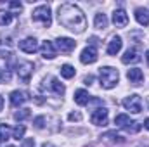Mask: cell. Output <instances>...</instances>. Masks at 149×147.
<instances>
[{"instance_id":"obj_17","label":"cell","mask_w":149,"mask_h":147,"mask_svg":"<svg viewBox=\"0 0 149 147\" xmlns=\"http://www.w3.org/2000/svg\"><path fill=\"white\" fill-rule=\"evenodd\" d=\"M74 102H76L78 106H87V104L90 102V95H88V92L83 90V88L76 90V92H74Z\"/></svg>"},{"instance_id":"obj_28","label":"cell","mask_w":149,"mask_h":147,"mask_svg":"<svg viewBox=\"0 0 149 147\" xmlns=\"http://www.w3.org/2000/svg\"><path fill=\"white\" fill-rule=\"evenodd\" d=\"M43 123H45V118H43V116H38V118H35V121H33L35 128H38V130L43 128Z\"/></svg>"},{"instance_id":"obj_8","label":"cell","mask_w":149,"mask_h":147,"mask_svg":"<svg viewBox=\"0 0 149 147\" xmlns=\"http://www.w3.org/2000/svg\"><path fill=\"white\" fill-rule=\"evenodd\" d=\"M40 54H42L43 59L52 61V59L57 55V49H56V45H54L52 42L45 40V42H42V45H40Z\"/></svg>"},{"instance_id":"obj_9","label":"cell","mask_w":149,"mask_h":147,"mask_svg":"<svg viewBox=\"0 0 149 147\" xmlns=\"http://www.w3.org/2000/svg\"><path fill=\"white\" fill-rule=\"evenodd\" d=\"M97 50H95V47H92V45H88V47H85L83 50H81V54H80V61L83 62V64H94L95 61H97Z\"/></svg>"},{"instance_id":"obj_30","label":"cell","mask_w":149,"mask_h":147,"mask_svg":"<svg viewBox=\"0 0 149 147\" xmlns=\"http://www.w3.org/2000/svg\"><path fill=\"white\" fill-rule=\"evenodd\" d=\"M70 121H80L81 119V112H70Z\"/></svg>"},{"instance_id":"obj_18","label":"cell","mask_w":149,"mask_h":147,"mask_svg":"<svg viewBox=\"0 0 149 147\" xmlns=\"http://www.w3.org/2000/svg\"><path fill=\"white\" fill-rule=\"evenodd\" d=\"M50 90L56 94V95H64L66 92V87L57 80V78H50Z\"/></svg>"},{"instance_id":"obj_7","label":"cell","mask_w":149,"mask_h":147,"mask_svg":"<svg viewBox=\"0 0 149 147\" xmlns=\"http://www.w3.org/2000/svg\"><path fill=\"white\" fill-rule=\"evenodd\" d=\"M76 47V42L73 38H68V37H59L56 40V49L61 50V54H70Z\"/></svg>"},{"instance_id":"obj_23","label":"cell","mask_w":149,"mask_h":147,"mask_svg":"<svg viewBox=\"0 0 149 147\" xmlns=\"http://www.w3.org/2000/svg\"><path fill=\"white\" fill-rule=\"evenodd\" d=\"M12 21V12L9 10H0V26H7Z\"/></svg>"},{"instance_id":"obj_3","label":"cell","mask_w":149,"mask_h":147,"mask_svg":"<svg viewBox=\"0 0 149 147\" xmlns=\"http://www.w3.org/2000/svg\"><path fill=\"white\" fill-rule=\"evenodd\" d=\"M31 19L35 23L43 24L45 28H49L52 24V14H50V7L49 5H38L37 9L31 12Z\"/></svg>"},{"instance_id":"obj_34","label":"cell","mask_w":149,"mask_h":147,"mask_svg":"<svg viewBox=\"0 0 149 147\" xmlns=\"http://www.w3.org/2000/svg\"><path fill=\"white\" fill-rule=\"evenodd\" d=\"M42 147H56V146H54V144H50V142H45Z\"/></svg>"},{"instance_id":"obj_14","label":"cell","mask_w":149,"mask_h":147,"mask_svg":"<svg viewBox=\"0 0 149 147\" xmlns=\"http://www.w3.org/2000/svg\"><path fill=\"white\" fill-rule=\"evenodd\" d=\"M127 78L130 80V83L139 85V83H142V80H144V73H142V69H139V68H132V69L127 71Z\"/></svg>"},{"instance_id":"obj_20","label":"cell","mask_w":149,"mask_h":147,"mask_svg":"<svg viewBox=\"0 0 149 147\" xmlns=\"http://www.w3.org/2000/svg\"><path fill=\"white\" fill-rule=\"evenodd\" d=\"M130 123H132V119H130V116H127V114H118V116L114 118V125L120 126V128H123V130H125Z\"/></svg>"},{"instance_id":"obj_32","label":"cell","mask_w":149,"mask_h":147,"mask_svg":"<svg viewBox=\"0 0 149 147\" xmlns=\"http://www.w3.org/2000/svg\"><path fill=\"white\" fill-rule=\"evenodd\" d=\"M92 81H94V76H85V85H92Z\"/></svg>"},{"instance_id":"obj_11","label":"cell","mask_w":149,"mask_h":147,"mask_svg":"<svg viewBox=\"0 0 149 147\" xmlns=\"http://www.w3.org/2000/svg\"><path fill=\"white\" fill-rule=\"evenodd\" d=\"M113 23H114V26H118V28H125V26L128 24V14H127L123 9H116V10L113 12Z\"/></svg>"},{"instance_id":"obj_6","label":"cell","mask_w":149,"mask_h":147,"mask_svg":"<svg viewBox=\"0 0 149 147\" xmlns=\"http://www.w3.org/2000/svg\"><path fill=\"white\" fill-rule=\"evenodd\" d=\"M108 118H109V114H108V109L106 107H97V109L92 111V114H90V121L94 123V125H97V126H106L108 125Z\"/></svg>"},{"instance_id":"obj_33","label":"cell","mask_w":149,"mask_h":147,"mask_svg":"<svg viewBox=\"0 0 149 147\" xmlns=\"http://www.w3.org/2000/svg\"><path fill=\"white\" fill-rule=\"evenodd\" d=\"M3 109V97H2V95H0V111Z\"/></svg>"},{"instance_id":"obj_29","label":"cell","mask_w":149,"mask_h":147,"mask_svg":"<svg viewBox=\"0 0 149 147\" xmlns=\"http://www.w3.org/2000/svg\"><path fill=\"white\" fill-rule=\"evenodd\" d=\"M9 7H10V9H14V10H21V9H23V5H21V2H16V0H12V2H9Z\"/></svg>"},{"instance_id":"obj_21","label":"cell","mask_w":149,"mask_h":147,"mask_svg":"<svg viewBox=\"0 0 149 147\" xmlns=\"http://www.w3.org/2000/svg\"><path fill=\"white\" fill-rule=\"evenodd\" d=\"M74 73H76V71H74V68L71 64H64V66L61 68V76L66 78V80H71L74 76Z\"/></svg>"},{"instance_id":"obj_22","label":"cell","mask_w":149,"mask_h":147,"mask_svg":"<svg viewBox=\"0 0 149 147\" xmlns=\"http://www.w3.org/2000/svg\"><path fill=\"white\" fill-rule=\"evenodd\" d=\"M10 128L5 125V123H0V142H5V140H9L10 139Z\"/></svg>"},{"instance_id":"obj_4","label":"cell","mask_w":149,"mask_h":147,"mask_svg":"<svg viewBox=\"0 0 149 147\" xmlns=\"http://www.w3.org/2000/svg\"><path fill=\"white\" fill-rule=\"evenodd\" d=\"M123 107L130 112H134V114H139L142 111V99L137 94H132V95L123 99Z\"/></svg>"},{"instance_id":"obj_13","label":"cell","mask_w":149,"mask_h":147,"mask_svg":"<svg viewBox=\"0 0 149 147\" xmlns=\"http://www.w3.org/2000/svg\"><path fill=\"white\" fill-rule=\"evenodd\" d=\"M141 61V55H139V50L137 49H128L123 55H121V62L123 64H130V62H139Z\"/></svg>"},{"instance_id":"obj_15","label":"cell","mask_w":149,"mask_h":147,"mask_svg":"<svg viewBox=\"0 0 149 147\" xmlns=\"http://www.w3.org/2000/svg\"><path fill=\"white\" fill-rule=\"evenodd\" d=\"M135 19L141 26H148L149 24V9L144 7H137L135 9Z\"/></svg>"},{"instance_id":"obj_12","label":"cell","mask_w":149,"mask_h":147,"mask_svg":"<svg viewBox=\"0 0 149 147\" xmlns=\"http://www.w3.org/2000/svg\"><path fill=\"white\" fill-rule=\"evenodd\" d=\"M28 99H30V97H28V94H26V92H23V90H14V92L10 94V104H12L14 107L23 106Z\"/></svg>"},{"instance_id":"obj_36","label":"cell","mask_w":149,"mask_h":147,"mask_svg":"<svg viewBox=\"0 0 149 147\" xmlns=\"http://www.w3.org/2000/svg\"><path fill=\"white\" fill-rule=\"evenodd\" d=\"M146 61H148V64H149V50L146 52Z\"/></svg>"},{"instance_id":"obj_25","label":"cell","mask_w":149,"mask_h":147,"mask_svg":"<svg viewBox=\"0 0 149 147\" xmlns=\"http://www.w3.org/2000/svg\"><path fill=\"white\" fill-rule=\"evenodd\" d=\"M24 132H26V128H24L23 125H17V126L12 130V139H16V140L23 139V137H24Z\"/></svg>"},{"instance_id":"obj_1","label":"cell","mask_w":149,"mask_h":147,"mask_svg":"<svg viewBox=\"0 0 149 147\" xmlns=\"http://www.w3.org/2000/svg\"><path fill=\"white\" fill-rule=\"evenodd\" d=\"M57 19H59V23L64 28H68L70 31H73L76 35L83 33L85 28H87L85 14L81 12V9L78 5L70 3V2L59 5V9H57Z\"/></svg>"},{"instance_id":"obj_16","label":"cell","mask_w":149,"mask_h":147,"mask_svg":"<svg viewBox=\"0 0 149 147\" xmlns=\"http://www.w3.org/2000/svg\"><path fill=\"white\" fill-rule=\"evenodd\" d=\"M121 45H123L121 37H113L111 42L108 43V54H109V55H116V54L121 50Z\"/></svg>"},{"instance_id":"obj_24","label":"cell","mask_w":149,"mask_h":147,"mask_svg":"<svg viewBox=\"0 0 149 147\" xmlns=\"http://www.w3.org/2000/svg\"><path fill=\"white\" fill-rule=\"evenodd\" d=\"M30 116H31V109L24 107V109H19L16 114H14V119H16V121H24V119L30 118Z\"/></svg>"},{"instance_id":"obj_5","label":"cell","mask_w":149,"mask_h":147,"mask_svg":"<svg viewBox=\"0 0 149 147\" xmlns=\"http://www.w3.org/2000/svg\"><path fill=\"white\" fill-rule=\"evenodd\" d=\"M16 73L19 76V80L28 81L33 74V62L30 61H17L16 62Z\"/></svg>"},{"instance_id":"obj_31","label":"cell","mask_w":149,"mask_h":147,"mask_svg":"<svg viewBox=\"0 0 149 147\" xmlns=\"http://www.w3.org/2000/svg\"><path fill=\"white\" fill-rule=\"evenodd\" d=\"M23 147H35V140L33 139H24L23 140Z\"/></svg>"},{"instance_id":"obj_10","label":"cell","mask_w":149,"mask_h":147,"mask_svg":"<svg viewBox=\"0 0 149 147\" xmlns=\"http://www.w3.org/2000/svg\"><path fill=\"white\" fill-rule=\"evenodd\" d=\"M19 49H21L24 54H35L40 47H38L37 38L28 37V38H24V40H21V42H19Z\"/></svg>"},{"instance_id":"obj_26","label":"cell","mask_w":149,"mask_h":147,"mask_svg":"<svg viewBox=\"0 0 149 147\" xmlns=\"http://www.w3.org/2000/svg\"><path fill=\"white\" fill-rule=\"evenodd\" d=\"M9 80H10V71L7 69V66H3V64L0 62V81L5 83V81H9Z\"/></svg>"},{"instance_id":"obj_2","label":"cell","mask_w":149,"mask_h":147,"mask_svg":"<svg viewBox=\"0 0 149 147\" xmlns=\"http://www.w3.org/2000/svg\"><path fill=\"white\" fill-rule=\"evenodd\" d=\"M99 81H101V87L106 88V90L114 88V87L118 85V81H120V73H118V69H114L111 66L101 68V71H99Z\"/></svg>"},{"instance_id":"obj_19","label":"cell","mask_w":149,"mask_h":147,"mask_svg":"<svg viewBox=\"0 0 149 147\" xmlns=\"http://www.w3.org/2000/svg\"><path fill=\"white\" fill-rule=\"evenodd\" d=\"M94 24H95V28H97V30H106V28H108V17H106V14H102V12L95 14Z\"/></svg>"},{"instance_id":"obj_35","label":"cell","mask_w":149,"mask_h":147,"mask_svg":"<svg viewBox=\"0 0 149 147\" xmlns=\"http://www.w3.org/2000/svg\"><path fill=\"white\" fill-rule=\"evenodd\" d=\"M144 126H146V128H148V130H149V118H148V119H146V121H144Z\"/></svg>"},{"instance_id":"obj_37","label":"cell","mask_w":149,"mask_h":147,"mask_svg":"<svg viewBox=\"0 0 149 147\" xmlns=\"http://www.w3.org/2000/svg\"><path fill=\"white\" fill-rule=\"evenodd\" d=\"M9 147H14V146H9Z\"/></svg>"},{"instance_id":"obj_27","label":"cell","mask_w":149,"mask_h":147,"mask_svg":"<svg viewBox=\"0 0 149 147\" xmlns=\"http://www.w3.org/2000/svg\"><path fill=\"white\" fill-rule=\"evenodd\" d=\"M102 139H111L113 142H120V144L123 142V137H120V135H116L114 132H109V133H106V135H104Z\"/></svg>"}]
</instances>
